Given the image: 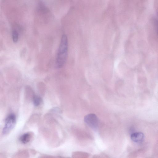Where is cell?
I'll list each match as a JSON object with an SVG mask.
<instances>
[{"instance_id":"obj_1","label":"cell","mask_w":158,"mask_h":158,"mask_svg":"<svg viewBox=\"0 0 158 158\" xmlns=\"http://www.w3.org/2000/svg\"><path fill=\"white\" fill-rule=\"evenodd\" d=\"M68 48V39L65 34L61 37L58 49L56 59V65L58 68L62 67L66 61Z\"/></svg>"},{"instance_id":"obj_2","label":"cell","mask_w":158,"mask_h":158,"mask_svg":"<svg viewBox=\"0 0 158 158\" xmlns=\"http://www.w3.org/2000/svg\"><path fill=\"white\" fill-rule=\"evenodd\" d=\"M16 121V116L14 114H10L5 119V125L3 129V134L6 135L10 132L14 127Z\"/></svg>"},{"instance_id":"obj_3","label":"cell","mask_w":158,"mask_h":158,"mask_svg":"<svg viewBox=\"0 0 158 158\" xmlns=\"http://www.w3.org/2000/svg\"><path fill=\"white\" fill-rule=\"evenodd\" d=\"M85 123L93 129L97 128L98 125V120L97 116L94 114H90L85 116Z\"/></svg>"},{"instance_id":"obj_4","label":"cell","mask_w":158,"mask_h":158,"mask_svg":"<svg viewBox=\"0 0 158 158\" xmlns=\"http://www.w3.org/2000/svg\"><path fill=\"white\" fill-rule=\"evenodd\" d=\"M33 134L31 132H28L22 135L19 138L20 142L24 144L29 143L33 138Z\"/></svg>"},{"instance_id":"obj_5","label":"cell","mask_w":158,"mask_h":158,"mask_svg":"<svg viewBox=\"0 0 158 158\" xmlns=\"http://www.w3.org/2000/svg\"><path fill=\"white\" fill-rule=\"evenodd\" d=\"M144 135L140 132H137L133 133L131 136V139L134 142L138 143L141 142L143 139Z\"/></svg>"},{"instance_id":"obj_6","label":"cell","mask_w":158,"mask_h":158,"mask_svg":"<svg viewBox=\"0 0 158 158\" xmlns=\"http://www.w3.org/2000/svg\"><path fill=\"white\" fill-rule=\"evenodd\" d=\"M89 156L88 153L81 151L75 152L72 154V158H88Z\"/></svg>"},{"instance_id":"obj_7","label":"cell","mask_w":158,"mask_h":158,"mask_svg":"<svg viewBox=\"0 0 158 158\" xmlns=\"http://www.w3.org/2000/svg\"><path fill=\"white\" fill-rule=\"evenodd\" d=\"M29 153L26 150H22L20 151L16 154L13 156L12 158H29Z\"/></svg>"},{"instance_id":"obj_8","label":"cell","mask_w":158,"mask_h":158,"mask_svg":"<svg viewBox=\"0 0 158 158\" xmlns=\"http://www.w3.org/2000/svg\"><path fill=\"white\" fill-rule=\"evenodd\" d=\"M12 37L14 42H17L19 39V34L17 31L14 29L12 31Z\"/></svg>"},{"instance_id":"obj_9","label":"cell","mask_w":158,"mask_h":158,"mask_svg":"<svg viewBox=\"0 0 158 158\" xmlns=\"http://www.w3.org/2000/svg\"><path fill=\"white\" fill-rule=\"evenodd\" d=\"M41 102V98L37 96H35L33 97V102L34 105L35 106H38L39 105Z\"/></svg>"},{"instance_id":"obj_10","label":"cell","mask_w":158,"mask_h":158,"mask_svg":"<svg viewBox=\"0 0 158 158\" xmlns=\"http://www.w3.org/2000/svg\"><path fill=\"white\" fill-rule=\"evenodd\" d=\"M92 158H108L106 155L104 154H99L93 156Z\"/></svg>"},{"instance_id":"obj_11","label":"cell","mask_w":158,"mask_h":158,"mask_svg":"<svg viewBox=\"0 0 158 158\" xmlns=\"http://www.w3.org/2000/svg\"><path fill=\"white\" fill-rule=\"evenodd\" d=\"M52 156H43L40 157L39 158H52Z\"/></svg>"},{"instance_id":"obj_12","label":"cell","mask_w":158,"mask_h":158,"mask_svg":"<svg viewBox=\"0 0 158 158\" xmlns=\"http://www.w3.org/2000/svg\"><path fill=\"white\" fill-rule=\"evenodd\" d=\"M0 158H6L5 157V156H4V155H2H2H1Z\"/></svg>"}]
</instances>
